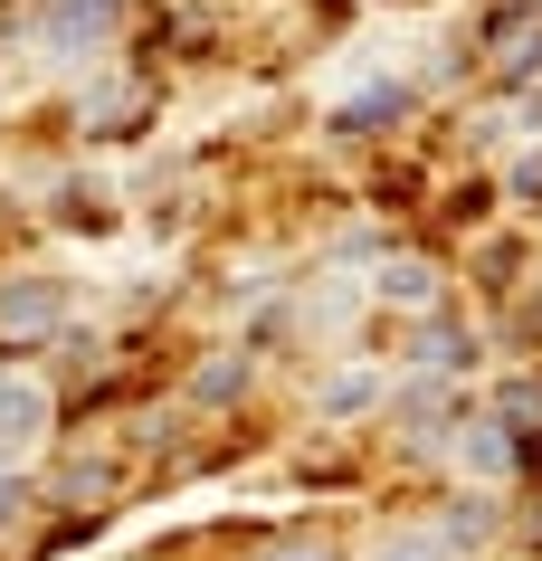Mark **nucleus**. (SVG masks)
Returning a JSON list of instances; mask_svg holds the SVG:
<instances>
[{
    "mask_svg": "<svg viewBox=\"0 0 542 561\" xmlns=\"http://www.w3.org/2000/svg\"><path fill=\"white\" fill-rule=\"evenodd\" d=\"M457 447H466V467H476V476H505L514 467V438L495 428V419H466V438H457Z\"/></svg>",
    "mask_w": 542,
    "mask_h": 561,
    "instance_id": "39448f33",
    "label": "nucleus"
},
{
    "mask_svg": "<svg viewBox=\"0 0 542 561\" xmlns=\"http://www.w3.org/2000/svg\"><path fill=\"white\" fill-rule=\"evenodd\" d=\"M371 400H381V381H371V371H343V381H324V410L343 419V410H371Z\"/></svg>",
    "mask_w": 542,
    "mask_h": 561,
    "instance_id": "0eeeda50",
    "label": "nucleus"
},
{
    "mask_svg": "<svg viewBox=\"0 0 542 561\" xmlns=\"http://www.w3.org/2000/svg\"><path fill=\"white\" fill-rule=\"evenodd\" d=\"M20 504H30V476H20V467H0V533L20 524Z\"/></svg>",
    "mask_w": 542,
    "mask_h": 561,
    "instance_id": "9d476101",
    "label": "nucleus"
},
{
    "mask_svg": "<svg viewBox=\"0 0 542 561\" xmlns=\"http://www.w3.org/2000/svg\"><path fill=\"white\" fill-rule=\"evenodd\" d=\"M58 324H67V276H48V266H20V276H0V343H10V353L48 343Z\"/></svg>",
    "mask_w": 542,
    "mask_h": 561,
    "instance_id": "f257e3e1",
    "label": "nucleus"
},
{
    "mask_svg": "<svg viewBox=\"0 0 542 561\" xmlns=\"http://www.w3.org/2000/svg\"><path fill=\"white\" fill-rule=\"evenodd\" d=\"M124 30V0H38V48L48 58H95Z\"/></svg>",
    "mask_w": 542,
    "mask_h": 561,
    "instance_id": "f03ea898",
    "label": "nucleus"
},
{
    "mask_svg": "<svg viewBox=\"0 0 542 561\" xmlns=\"http://www.w3.org/2000/svg\"><path fill=\"white\" fill-rule=\"evenodd\" d=\"M191 390H200V400H229V390H247V362H210Z\"/></svg>",
    "mask_w": 542,
    "mask_h": 561,
    "instance_id": "1a4fd4ad",
    "label": "nucleus"
},
{
    "mask_svg": "<svg viewBox=\"0 0 542 561\" xmlns=\"http://www.w3.org/2000/svg\"><path fill=\"white\" fill-rule=\"evenodd\" d=\"M381 296H391V305H428V296H438V276H428L419 257H410V266H381Z\"/></svg>",
    "mask_w": 542,
    "mask_h": 561,
    "instance_id": "423d86ee",
    "label": "nucleus"
},
{
    "mask_svg": "<svg viewBox=\"0 0 542 561\" xmlns=\"http://www.w3.org/2000/svg\"><path fill=\"white\" fill-rule=\"evenodd\" d=\"M48 410H58V400H48L38 381H0V467H10L20 447L48 438Z\"/></svg>",
    "mask_w": 542,
    "mask_h": 561,
    "instance_id": "7ed1b4c3",
    "label": "nucleus"
},
{
    "mask_svg": "<svg viewBox=\"0 0 542 561\" xmlns=\"http://www.w3.org/2000/svg\"><path fill=\"white\" fill-rule=\"evenodd\" d=\"M267 561H324V552H314V542H296V552H267Z\"/></svg>",
    "mask_w": 542,
    "mask_h": 561,
    "instance_id": "4468645a",
    "label": "nucleus"
},
{
    "mask_svg": "<svg viewBox=\"0 0 542 561\" xmlns=\"http://www.w3.org/2000/svg\"><path fill=\"white\" fill-rule=\"evenodd\" d=\"M466 353H476V343H457V333H438V324L419 333V362H428V371H457Z\"/></svg>",
    "mask_w": 542,
    "mask_h": 561,
    "instance_id": "6e6552de",
    "label": "nucleus"
},
{
    "mask_svg": "<svg viewBox=\"0 0 542 561\" xmlns=\"http://www.w3.org/2000/svg\"><path fill=\"white\" fill-rule=\"evenodd\" d=\"M533 67H542V30H533V38H514V58H505V77H533Z\"/></svg>",
    "mask_w": 542,
    "mask_h": 561,
    "instance_id": "f8f14e48",
    "label": "nucleus"
},
{
    "mask_svg": "<svg viewBox=\"0 0 542 561\" xmlns=\"http://www.w3.org/2000/svg\"><path fill=\"white\" fill-rule=\"evenodd\" d=\"M381 561H438V542H400V552H381Z\"/></svg>",
    "mask_w": 542,
    "mask_h": 561,
    "instance_id": "ddd939ff",
    "label": "nucleus"
},
{
    "mask_svg": "<svg viewBox=\"0 0 542 561\" xmlns=\"http://www.w3.org/2000/svg\"><path fill=\"white\" fill-rule=\"evenodd\" d=\"M400 115H410V87H361V95H353V105H343L333 124H343V134H391Z\"/></svg>",
    "mask_w": 542,
    "mask_h": 561,
    "instance_id": "20e7f679",
    "label": "nucleus"
},
{
    "mask_svg": "<svg viewBox=\"0 0 542 561\" xmlns=\"http://www.w3.org/2000/svg\"><path fill=\"white\" fill-rule=\"evenodd\" d=\"M485 524H495V514H485V504H457V514H448V524H438V533H448V542H476Z\"/></svg>",
    "mask_w": 542,
    "mask_h": 561,
    "instance_id": "9b49d317",
    "label": "nucleus"
}]
</instances>
